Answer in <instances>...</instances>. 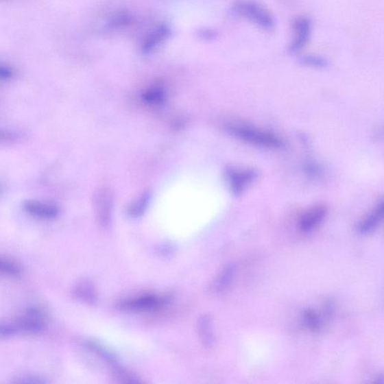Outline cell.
<instances>
[{
  "label": "cell",
  "mask_w": 384,
  "mask_h": 384,
  "mask_svg": "<svg viewBox=\"0 0 384 384\" xmlns=\"http://www.w3.org/2000/svg\"><path fill=\"white\" fill-rule=\"evenodd\" d=\"M226 130L236 139L256 147L281 149L285 142L276 134L241 123H228Z\"/></svg>",
  "instance_id": "cell-1"
},
{
  "label": "cell",
  "mask_w": 384,
  "mask_h": 384,
  "mask_svg": "<svg viewBox=\"0 0 384 384\" xmlns=\"http://www.w3.org/2000/svg\"><path fill=\"white\" fill-rule=\"evenodd\" d=\"M235 12L263 29L270 30L275 27V20L270 12L254 0H238L234 5Z\"/></svg>",
  "instance_id": "cell-2"
},
{
  "label": "cell",
  "mask_w": 384,
  "mask_h": 384,
  "mask_svg": "<svg viewBox=\"0 0 384 384\" xmlns=\"http://www.w3.org/2000/svg\"><path fill=\"white\" fill-rule=\"evenodd\" d=\"M226 178L232 192L239 195L258 178V173L251 168L230 167L226 170Z\"/></svg>",
  "instance_id": "cell-3"
},
{
  "label": "cell",
  "mask_w": 384,
  "mask_h": 384,
  "mask_svg": "<svg viewBox=\"0 0 384 384\" xmlns=\"http://www.w3.org/2000/svg\"><path fill=\"white\" fill-rule=\"evenodd\" d=\"M333 314V307L331 303L326 304L322 311L307 309L302 315V322L310 331L318 333L324 330Z\"/></svg>",
  "instance_id": "cell-4"
},
{
  "label": "cell",
  "mask_w": 384,
  "mask_h": 384,
  "mask_svg": "<svg viewBox=\"0 0 384 384\" xmlns=\"http://www.w3.org/2000/svg\"><path fill=\"white\" fill-rule=\"evenodd\" d=\"M13 324L17 333L27 335H36L42 332L45 325L41 312L36 309H28Z\"/></svg>",
  "instance_id": "cell-5"
},
{
  "label": "cell",
  "mask_w": 384,
  "mask_h": 384,
  "mask_svg": "<svg viewBox=\"0 0 384 384\" xmlns=\"http://www.w3.org/2000/svg\"><path fill=\"white\" fill-rule=\"evenodd\" d=\"M311 22L307 17L295 19L293 23V38L289 46L291 53H298L305 47L311 34Z\"/></svg>",
  "instance_id": "cell-6"
},
{
  "label": "cell",
  "mask_w": 384,
  "mask_h": 384,
  "mask_svg": "<svg viewBox=\"0 0 384 384\" xmlns=\"http://www.w3.org/2000/svg\"><path fill=\"white\" fill-rule=\"evenodd\" d=\"M167 301L165 298L155 295L141 296L120 302L119 307L125 311L152 310L165 306Z\"/></svg>",
  "instance_id": "cell-7"
},
{
  "label": "cell",
  "mask_w": 384,
  "mask_h": 384,
  "mask_svg": "<svg viewBox=\"0 0 384 384\" xmlns=\"http://www.w3.org/2000/svg\"><path fill=\"white\" fill-rule=\"evenodd\" d=\"M113 195L107 189H100L95 195V206L96 215L103 227L109 226L113 209Z\"/></svg>",
  "instance_id": "cell-8"
},
{
  "label": "cell",
  "mask_w": 384,
  "mask_h": 384,
  "mask_svg": "<svg viewBox=\"0 0 384 384\" xmlns=\"http://www.w3.org/2000/svg\"><path fill=\"white\" fill-rule=\"evenodd\" d=\"M326 207L324 205H317L310 208L304 213L299 220V228L303 233H311L317 229L326 218Z\"/></svg>",
  "instance_id": "cell-9"
},
{
  "label": "cell",
  "mask_w": 384,
  "mask_h": 384,
  "mask_svg": "<svg viewBox=\"0 0 384 384\" xmlns=\"http://www.w3.org/2000/svg\"><path fill=\"white\" fill-rule=\"evenodd\" d=\"M24 211L34 217L40 219H54L60 214L58 206L51 203L29 200L23 204Z\"/></svg>",
  "instance_id": "cell-10"
},
{
  "label": "cell",
  "mask_w": 384,
  "mask_h": 384,
  "mask_svg": "<svg viewBox=\"0 0 384 384\" xmlns=\"http://www.w3.org/2000/svg\"><path fill=\"white\" fill-rule=\"evenodd\" d=\"M197 331L200 340L206 348H213L215 346V336L213 331V320L211 315L204 314L198 318Z\"/></svg>",
  "instance_id": "cell-11"
},
{
  "label": "cell",
  "mask_w": 384,
  "mask_h": 384,
  "mask_svg": "<svg viewBox=\"0 0 384 384\" xmlns=\"http://www.w3.org/2000/svg\"><path fill=\"white\" fill-rule=\"evenodd\" d=\"M383 217V202L381 201L374 210L359 223L357 231L360 235H369L381 225Z\"/></svg>",
  "instance_id": "cell-12"
},
{
  "label": "cell",
  "mask_w": 384,
  "mask_h": 384,
  "mask_svg": "<svg viewBox=\"0 0 384 384\" xmlns=\"http://www.w3.org/2000/svg\"><path fill=\"white\" fill-rule=\"evenodd\" d=\"M237 272V265L234 263L228 264L221 273L214 279L210 287L212 293H219L225 291L230 286Z\"/></svg>",
  "instance_id": "cell-13"
},
{
  "label": "cell",
  "mask_w": 384,
  "mask_h": 384,
  "mask_svg": "<svg viewBox=\"0 0 384 384\" xmlns=\"http://www.w3.org/2000/svg\"><path fill=\"white\" fill-rule=\"evenodd\" d=\"M75 298L90 305H95L98 301L97 293H96L93 284L87 280H82L78 283L74 288Z\"/></svg>",
  "instance_id": "cell-14"
},
{
  "label": "cell",
  "mask_w": 384,
  "mask_h": 384,
  "mask_svg": "<svg viewBox=\"0 0 384 384\" xmlns=\"http://www.w3.org/2000/svg\"><path fill=\"white\" fill-rule=\"evenodd\" d=\"M149 197L150 195L147 192V193L139 197L137 202L132 204L129 208V211H128L132 218H139L145 212L149 202Z\"/></svg>",
  "instance_id": "cell-15"
},
{
  "label": "cell",
  "mask_w": 384,
  "mask_h": 384,
  "mask_svg": "<svg viewBox=\"0 0 384 384\" xmlns=\"http://www.w3.org/2000/svg\"><path fill=\"white\" fill-rule=\"evenodd\" d=\"M21 274V269L14 262L0 259V275L19 277Z\"/></svg>",
  "instance_id": "cell-16"
},
{
  "label": "cell",
  "mask_w": 384,
  "mask_h": 384,
  "mask_svg": "<svg viewBox=\"0 0 384 384\" xmlns=\"http://www.w3.org/2000/svg\"><path fill=\"white\" fill-rule=\"evenodd\" d=\"M302 65L311 68L324 69L328 66V62L326 59L317 55H306L303 56L300 60Z\"/></svg>",
  "instance_id": "cell-17"
},
{
  "label": "cell",
  "mask_w": 384,
  "mask_h": 384,
  "mask_svg": "<svg viewBox=\"0 0 384 384\" xmlns=\"http://www.w3.org/2000/svg\"><path fill=\"white\" fill-rule=\"evenodd\" d=\"M165 98V93L161 89L154 88V89L149 90L146 93L143 95V100L149 105H159Z\"/></svg>",
  "instance_id": "cell-18"
},
{
  "label": "cell",
  "mask_w": 384,
  "mask_h": 384,
  "mask_svg": "<svg viewBox=\"0 0 384 384\" xmlns=\"http://www.w3.org/2000/svg\"><path fill=\"white\" fill-rule=\"evenodd\" d=\"M19 138L17 132L0 128V143H12L18 141Z\"/></svg>",
  "instance_id": "cell-19"
},
{
  "label": "cell",
  "mask_w": 384,
  "mask_h": 384,
  "mask_svg": "<svg viewBox=\"0 0 384 384\" xmlns=\"http://www.w3.org/2000/svg\"><path fill=\"white\" fill-rule=\"evenodd\" d=\"M17 333L13 323L0 322V337L8 338Z\"/></svg>",
  "instance_id": "cell-20"
},
{
  "label": "cell",
  "mask_w": 384,
  "mask_h": 384,
  "mask_svg": "<svg viewBox=\"0 0 384 384\" xmlns=\"http://www.w3.org/2000/svg\"><path fill=\"white\" fill-rule=\"evenodd\" d=\"M13 76L14 71L10 67L0 64V81H9Z\"/></svg>",
  "instance_id": "cell-21"
},
{
  "label": "cell",
  "mask_w": 384,
  "mask_h": 384,
  "mask_svg": "<svg viewBox=\"0 0 384 384\" xmlns=\"http://www.w3.org/2000/svg\"><path fill=\"white\" fill-rule=\"evenodd\" d=\"M0 190H1V187H0Z\"/></svg>",
  "instance_id": "cell-22"
}]
</instances>
